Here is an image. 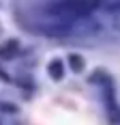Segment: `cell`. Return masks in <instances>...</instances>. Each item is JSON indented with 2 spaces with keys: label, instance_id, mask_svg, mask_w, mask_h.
<instances>
[{
  "label": "cell",
  "instance_id": "cell-1",
  "mask_svg": "<svg viewBox=\"0 0 120 125\" xmlns=\"http://www.w3.org/2000/svg\"><path fill=\"white\" fill-rule=\"evenodd\" d=\"M17 50H19V43H17V41H7V43L0 48V58H11Z\"/></svg>",
  "mask_w": 120,
  "mask_h": 125
},
{
  "label": "cell",
  "instance_id": "cell-2",
  "mask_svg": "<svg viewBox=\"0 0 120 125\" xmlns=\"http://www.w3.org/2000/svg\"><path fill=\"white\" fill-rule=\"evenodd\" d=\"M49 75H51L54 80H60V78L64 75V69H62V62L60 61H51L49 62Z\"/></svg>",
  "mask_w": 120,
  "mask_h": 125
},
{
  "label": "cell",
  "instance_id": "cell-3",
  "mask_svg": "<svg viewBox=\"0 0 120 125\" xmlns=\"http://www.w3.org/2000/svg\"><path fill=\"white\" fill-rule=\"evenodd\" d=\"M69 62H71V67H73V71H82L84 69V61L79 58V56H69Z\"/></svg>",
  "mask_w": 120,
  "mask_h": 125
}]
</instances>
